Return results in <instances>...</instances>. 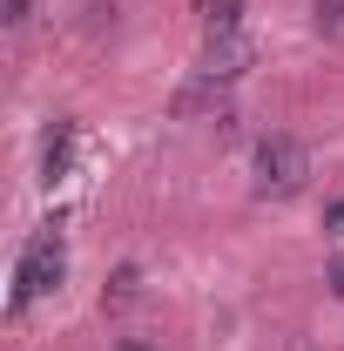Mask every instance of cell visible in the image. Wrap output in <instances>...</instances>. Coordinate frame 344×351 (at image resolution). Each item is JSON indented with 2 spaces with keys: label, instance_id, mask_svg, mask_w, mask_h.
Wrapping results in <instances>:
<instances>
[{
  "label": "cell",
  "instance_id": "6",
  "mask_svg": "<svg viewBox=\"0 0 344 351\" xmlns=\"http://www.w3.org/2000/svg\"><path fill=\"white\" fill-rule=\"evenodd\" d=\"M135 298H142V270H135V263H122V270L108 277V291H101V311H129Z\"/></svg>",
  "mask_w": 344,
  "mask_h": 351
},
{
  "label": "cell",
  "instance_id": "10",
  "mask_svg": "<svg viewBox=\"0 0 344 351\" xmlns=\"http://www.w3.org/2000/svg\"><path fill=\"white\" fill-rule=\"evenodd\" d=\"M115 351H162V338H142V331H129V338H115Z\"/></svg>",
  "mask_w": 344,
  "mask_h": 351
},
{
  "label": "cell",
  "instance_id": "12",
  "mask_svg": "<svg viewBox=\"0 0 344 351\" xmlns=\"http://www.w3.org/2000/svg\"><path fill=\"white\" fill-rule=\"evenodd\" d=\"M324 223H331V237H344V203H331V217H324Z\"/></svg>",
  "mask_w": 344,
  "mask_h": 351
},
{
  "label": "cell",
  "instance_id": "11",
  "mask_svg": "<svg viewBox=\"0 0 344 351\" xmlns=\"http://www.w3.org/2000/svg\"><path fill=\"white\" fill-rule=\"evenodd\" d=\"M324 284H331V298H344V257L331 263V270H324Z\"/></svg>",
  "mask_w": 344,
  "mask_h": 351
},
{
  "label": "cell",
  "instance_id": "7",
  "mask_svg": "<svg viewBox=\"0 0 344 351\" xmlns=\"http://www.w3.org/2000/svg\"><path fill=\"white\" fill-rule=\"evenodd\" d=\"M196 14H203L210 34H230V27L243 21V0H196Z\"/></svg>",
  "mask_w": 344,
  "mask_h": 351
},
{
  "label": "cell",
  "instance_id": "4",
  "mask_svg": "<svg viewBox=\"0 0 344 351\" xmlns=\"http://www.w3.org/2000/svg\"><path fill=\"white\" fill-rule=\"evenodd\" d=\"M68 169H75V122H54L41 135V182L54 189V182H68Z\"/></svg>",
  "mask_w": 344,
  "mask_h": 351
},
{
  "label": "cell",
  "instance_id": "5",
  "mask_svg": "<svg viewBox=\"0 0 344 351\" xmlns=\"http://www.w3.org/2000/svg\"><path fill=\"white\" fill-rule=\"evenodd\" d=\"M175 115H223V122H230V95H223V82L196 75V82L175 95Z\"/></svg>",
  "mask_w": 344,
  "mask_h": 351
},
{
  "label": "cell",
  "instance_id": "2",
  "mask_svg": "<svg viewBox=\"0 0 344 351\" xmlns=\"http://www.w3.org/2000/svg\"><path fill=\"white\" fill-rule=\"evenodd\" d=\"M304 182H310V149H304L297 135H263L257 142V196H297Z\"/></svg>",
  "mask_w": 344,
  "mask_h": 351
},
{
  "label": "cell",
  "instance_id": "3",
  "mask_svg": "<svg viewBox=\"0 0 344 351\" xmlns=\"http://www.w3.org/2000/svg\"><path fill=\"white\" fill-rule=\"evenodd\" d=\"M250 61H257V47L243 41V27H230V34H210V47H203V75H210V82H223V88L236 82Z\"/></svg>",
  "mask_w": 344,
  "mask_h": 351
},
{
  "label": "cell",
  "instance_id": "9",
  "mask_svg": "<svg viewBox=\"0 0 344 351\" xmlns=\"http://www.w3.org/2000/svg\"><path fill=\"white\" fill-rule=\"evenodd\" d=\"M27 14H34V0H0V21L7 27H27Z\"/></svg>",
  "mask_w": 344,
  "mask_h": 351
},
{
  "label": "cell",
  "instance_id": "8",
  "mask_svg": "<svg viewBox=\"0 0 344 351\" xmlns=\"http://www.w3.org/2000/svg\"><path fill=\"white\" fill-rule=\"evenodd\" d=\"M310 21L317 34H344V0H310Z\"/></svg>",
  "mask_w": 344,
  "mask_h": 351
},
{
  "label": "cell",
  "instance_id": "1",
  "mask_svg": "<svg viewBox=\"0 0 344 351\" xmlns=\"http://www.w3.org/2000/svg\"><path fill=\"white\" fill-rule=\"evenodd\" d=\"M61 270H68L61 230H41V237H27V250H21V263H14V298H7V311L21 317V311L34 304V298L61 291Z\"/></svg>",
  "mask_w": 344,
  "mask_h": 351
},
{
  "label": "cell",
  "instance_id": "13",
  "mask_svg": "<svg viewBox=\"0 0 344 351\" xmlns=\"http://www.w3.org/2000/svg\"><path fill=\"white\" fill-rule=\"evenodd\" d=\"M291 351H310V345H291Z\"/></svg>",
  "mask_w": 344,
  "mask_h": 351
}]
</instances>
